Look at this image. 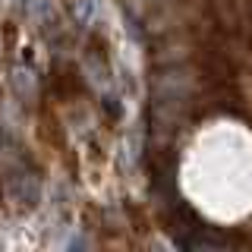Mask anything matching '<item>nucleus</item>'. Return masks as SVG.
<instances>
[{"instance_id": "f257e3e1", "label": "nucleus", "mask_w": 252, "mask_h": 252, "mask_svg": "<svg viewBox=\"0 0 252 252\" xmlns=\"http://www.w3.org/2000/svg\"><path fill=\"white\" fill-rule=\"evenodd\" d=\"M6 195L16 205H35L41 199V180L35 173H13L6 180Z\"/></svg>"}, {"instance_id": "f03ea898", "label": "nucleus", "mask_w": 252, "mask_h": 252, "mask_svg": "<svg viewBox=\"0 0 252 252\" xmlns=\"http://www.w3.org/2000/svg\"><path fill=\"white\" fill-rule=\"evenodd\" d=\"M94 13H98V3H94V0H79L76 3V19L82 22L85 29L94 22Z\"/></svg>"}]
</instances>
